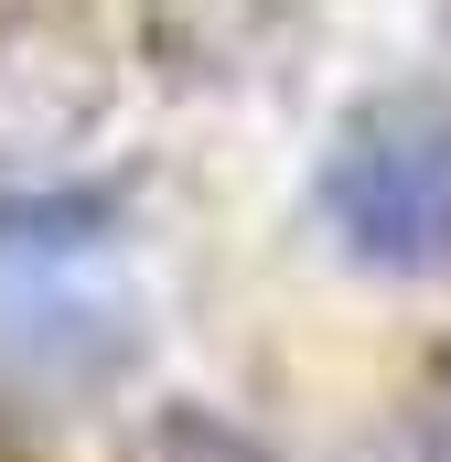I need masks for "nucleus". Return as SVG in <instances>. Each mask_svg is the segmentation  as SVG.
I'll return each instance as SVG.
<instances>
[{
  "label": "nucleus",
  "instance_id": "nucleus-2",
  "mask_svg": "<svg viewBox=\"0 0 451 462\" xmlns=\"http://www.w3.org/2000/svg\"><path fill=\"white\" fill-rule=\"evenodd\" d=\"M398 462H451V387L419 409V430H409V452H398Z\"/></svg>",
  "mask_w": 451,
  "mask_h": 462
},
{
  "label": "nucleus",
  "instance_id": "nucleus-1",
  "mask_svg": "<svg viewBox=\"0 0 451 462\" xmlns=\"http://www.w3.org/2000/svg\"><path fill=\"white\" fill-rule=\"evenodd\" d=\"M312 216L376 280H451V87L365 97L312 172Z\"/></svg>",
  "mask_w": 451,
  "mask_h": 462
}]
</instances>
